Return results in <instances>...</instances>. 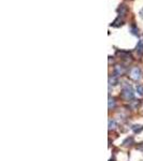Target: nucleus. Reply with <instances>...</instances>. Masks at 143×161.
<instances>
[{"label":"nucleus","mask_w":143,"mask_h":161,"mask_svg":"<svg viewBox=\"0 0 143 161\" xmlns=\"http://www.w3.org/2000/svg\"><path fill=\"white\" fill-rule=\"evenodd\" d=\"M130 31H131V33L134 36H138L139 35V30H138V28H137L136 26H132L131 29H130Z\"/></svg>","instance_id":"ddd939ff"},{"label":"nucleus","mask_w":143,"mask_h":161,"mask_svg":"<svg viewBox=\"0 0 143 161\" xmlns=\"http://www.w3.org/2000/svg\"><path fill=\"white\" fill-rule=\"evenodd\" d=\"M137 92H138V94H139V95L143 96V86L139 85L138 87H137Z\"/></svg>","instance_id":"4468645a"},{"label":"nucleus","mask_w":143,"mask_h":161,"mask_svg":"<svg viewBox=\"0 0 143 161\" xmlns=\"http://www.w3.org/2000/svg\"><path fill=\"white\" fill-rule=\"evenodd\" d=\"M139 103H140V102H139V100L138 101H136V102H134V103H131V105H130V107H131V109H137V107H139Z\"/></svg>","instance_id":"2eb2a0df"},{"label":"nucleus","mask_w":143,"mask_h":161,"mask_svg":"<svg viewBox=\"0 0 143 161\" xmlns=\"http://www.w3.org/2000/svg\"><path fill=\"white\" fill-rule=\"evenodd\" d=\"M130 77L132 78V80H140L141 78V70L139 69L138 67H134V68H132L131 70H130Z\"/></svg>","instance_id":"7ed1b4c3"},{"label":"nucleus","mask_w":143,"mask_h":161,"mask_svg":"<svg viewBox=\"0 0 143 161\" xmlns=\"http://www.w3.org/2000/svg\"><path fill=\"white\" fill-rule=\"evenodd\" d=\"M115 107V100L113 98H109V110H113Z\"/></svg>","instance_id":"f8f14e48"},{"label":"nucleus","mask_w":143,"mask_h":161,"mask_svg":"<svg viewBox=\"0 0 143 161\" xmlns=\"http://www.w3.org/2000/svg\"><path fill=\"white\" fill-rule=\"evenodd\" d=\"M123 24H124V18L122 17V16H119L111 25H112L113 27H121L123 26Z\"/></svg>","instance_id":"423d86ee"},{"label":"nucleus","mask_w":143,"mask_h":161,"mask_svg":"<svg viewBox=\"0 0 143 161\" xmlns=\"http://www.w3.org/2000/svg\"><path fill=\"white\" fill-rule=\"evenodd\" d=\"M132 131L134 133H140L141 131H143V126L142 125H134L132 126Z\"/></svg>","instance_id":"9d476101"},{"label":"nucleus","mask_w":143,"mask_h":161,"mask_svg":"<svg viewBox=\"0 0 143 161\" xmlns=\"http://www.w3.org/2000/svg\"><path fill=\"white\" fill-rule=\"evenodd\" d=\"M139 15H140L141 18H143V9L140 10V12H139Z\"/></svg>","instance_id":"dca6fc26"},{"label":"nucleus","mask_w":143,"mask_h":161,"mask_svg":"<svg viewBox=\"0 0 143 161\" xmlns=\"http://www.w3.org/2000/svg\"><path fill=\"white\" fill-rule=\"evenodd\" d=\"M122 98L126 101H130L134 98V89H132V87L129 84H128V85H125L123 87V90H122Z\"/></svg>","instance_id":"f257e3e1"},{"label":"nucleus","mask_w":143,"mask_h":161,"mask_svg":"<svg viewBox=\"0 0 143 161\" xmlns=\"http://www.w3.org/2000/svg\"><path fill=\"white\" fill-rule=\"evenodd\" d=\"M115 128H116V122H115V120L110 119L109 120V130H114Z\"/></svg>","instance_id":"9b49d317"},{"label":"nucleus","mask_w":143,"mask_h":161,"mask_svg":"<svg viewBox=\"0 0 143 161\" xmlns=\"http://www.w3.org/2000/svg\"><path fill=\"white\" fill-rule=\"evenodd\" d=\"M132 144H134V137H127V139L124 140V142H123L124 146H131Z\"/></svg>","instance_id":"6e6552de"},{"label":"nucleus","mask_w":143,"mask_h":161,"mask_svg":"<svg viewBox=\"0 0 143 161\" xmlns=\"http://www.w3.org/2000/svg\"><path fill=\"white\" fill-rule=\"evenodd\" d=\"M136 51L138 53V55L142 56L143 55V42L142 41H139L138 44H137V47H136Z\"/></svg>","instance_id":"0eeeda50"},{"label":"nucleus","mask_w":143,"mask_h":161,"mask_svg":"<svg viewBox=\"0 0 143 161\" xmlns=\"http://www.w3.org/2000/svg\"><path fill=\"white\" fill-rule=\"evenodd\" d=\"M126 73V68L124 67V66H115L114 67V74L116 76H122L124 75V74Z\"/></svg>","instance_id":"20e7f679"},{"label":"nucleus","mask_w":143,"mask_h":161,"mask_svg":"<svg viewBox=\"0 0 143 161\" xmlns=\"http://www.w3.org/2000/svg\"><path fill=\"white\" fill-rule=\"evenodd\" d=\"M116 55L122 59V60L125 61H131L132 57L130 55L129 52H126V51H116Z\"/></svg>","instance_id":"f03ea898"},{"label":"nucleus","mask_w":143,"mask_h":161,"mask_svg":"<svg viewBox=\"0 0 143 161\" xmlns=\"http://www.w3.org/2000/svg\"><path fill=\"white\" fill-rule=\"evenodd\" d=\"M128 9L127 7H126L125 5H121L119 7V9H117V13H119V16H122V17H124L125 16V14L127 13Z\"/></svg>","instance_id":"39448f33"},{"label":"nucleus","mask_w":143,"mask_h":161,"mask_svg":"<svg viewBox=\"0 0 143 161\" xmlns=\"http://www.w3.org/2000/svg\"><path fill=\"white\" fill-rule=\"evenodd\" d=\"M119 83V80H117V76L116 75H112L109 77V85H112V86H115L116 84Z\"/></svg>","instance_id":"1a4fd4ad"}]
</instances>
